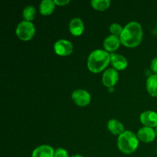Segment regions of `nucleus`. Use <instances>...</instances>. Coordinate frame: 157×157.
<instances>
[{
    "label": "nucleus",
    "instance_id": "obj_25",
    "mask_svg": "<svg viewBox=\"0 0 157 157\" xmlns=\"http://www.w3.org/2000/svg\"><path fill=\"white\" fill-rule=\"evenodd\" d=\"M156 136H157V127H156Z\"/></svg>",
    "mask_w": 157,
    "mask_h": 157
},
{
    "label": "nucleus",
    "instance_id": "obj_26",
    "mask_svg": "<svg viewBox=\"0 0 157 157\" xmlns=\"http://www.w3.org/2000/svg\"><path fill=\"white\" fill-rule=\"evenodd\" d=\"M156 29H157V23H156Z\"/></svg>",
    "mask_w": 157,
    "mask_h": 157
},
{
    "label": "nucleus",
    "instance_id": "obj_12",
    "mask_svg": "<svg viewBox=\"0 0 157 157\" xmlns=\"http://www.w3.org/2000/svg\"><path fill=\"white\" fill-rule=\"evenodd\" d=\"M32 157H55V150L49 145H41L33 150Z\"/></svg>",
    "mask_w": 157,
    "mask_h": 157
},
{
    "label": "nucleus",
    "instance_id": "obj_2",
    "mask_svg": "<svg viewBox=\"0 0 157 157\" xmlns=\"http://www.w3.org/2000/svg\"><path fill=\"white\" fill-rule=\"evenodd\" d=\"M110 63V54L105 50L97 49L90 54L87 59V67L93 73L103 71Z\"/></svg>",
    "mask_w": 157,
    "mask_h": 157
},
{
    "label": "nucleus",
    "instance_id": "obj_14",
    "mask_svg": "<svg viewBox=\"0 0 157 157\" xmlns=\"http://www.w3.org/2000/svg\"><path fill=\"white\" fill-rule=\"evenodd\" d=\"M107 129L113 135L120 136L124 132V126L121 122L117 120H110L107 123Z\"/></svg>",
    "mask_w": 157,
    "mask_h": 157
},
{
    "label": "nucleus",
    "instance_id": "obj_1",
    "mask_svg": "<svg viewBox=\"0 0 157 157\" xmlns=\"http://www.w3.org/2000/svg\"><path fill=\"white\" fill-rule=\"evenodd\" d=\"M143 29L140 23L131 21L126 25L120 36L121 44L127 48H135L139 45L143 40Z\"/></svg>",
    "mask_w": 157,
    "mask_h": 157
},
{
    "label": "nucleus",
    "instance_id": "obj_18",
    "mask_svg": "<svg viewBox=\"0 0 157 157\" xmlns=\"http://www.w3.org/2000/svg\"><path fill=\"white\" fill-rule=\"evenodd\" d=\"M92 7L98 11H104L108 9L110 5V0H93L90 2Z\"/></svg>",
    "mask_w": 157,
    "mask_h": 157
},
{
    "label": "nucleus",
    "instance_id": "obj_8",
    "mask_svg": "<svg viewBox=\"0 0 157 157\" xmlns=\"http://www.w3.org/2000/svg\"><path fill=\"white\" fill-rule=\"evenodd\" d=\"M140 120L144 127H157V113L152 110H147L143 112L140 116Z\"/></svg>",
    "mask_w": 157,
    "mask_h": 157
},
{
    "label": "nucleus",
    "instance_id": "obj_6",
    "mask_svg": "<svg viewBox=\"0 0 157 157\" xmlns=\"http://www.w3.org/2000/svg\"><path fill=\"white\" fill-rule=\"evenodd\" d=\"M74 102L79 107H86L90 104L91 101L90 94L85 90L78 89L75 90L71 94Z\"/></svg>",
    "mask_w": 157,
    "mask_h": 157
},
{
    "label": "nucleus",
    "instance_id": "obj_23",
    "mask_svg": "<svg viewBox=\"0 0 157 157\" xmlns=\"http://www.w3.org/2000/svg\"><path fill=\"white\" fill-rule=\"evenodd\" d=\"M113 90H114V88H113V87H110V88H109V91L110 92H113Z\"/></svg>",
    "mask_w": 157,
    "mask_h": 157
},
{
    "label": "nucleus",
    "instance_id": "obj_24",
    "mask_svg": "<svg viewBox=\"0 0 157 157\" xmlns=\"http://www.w3.org/2000/svg\"><path fill=\"white\" fill-rule=\"evenodd\" d=\"M71 157H83V156H81V155H79V154H76V155H74V156H72Z\"/></svg>",
    "mask_w": 157,
    "mask_h": 157
},
{
    "label": "nucleus",
    "instance_id": "obj_20",
    "mask_svg": "<svg viewBox=\"0 0 157 157\" xmlns=\"http://www.w3.org/2000/svg\"><path fill=\"white\" fill-rule=\"evenodd\" d=\"M55 157H69V155L64 149L58 148L55 150Z\"/></svg>",
    "mask_w": 157,
    "mask_h": 157
},
{
    "label": "nucleus",
    "instance_id": "obj_11",
    "mask_svg": "<svg viewBox=\"0 0 157 157\" xmlns=\"http://www.w3.org/2000/svg\"><path fill=\"white\" fill-rule=\"evenodd\" d=\"M110 63L117 71L125 70L128 66V61L125 57L115 53L110 54Z\"/></svg>",
    "mask_w": 157,
    "mask_h": 157
},
{
    "label": "nucleus",
    "instance_id": "obj_7",
    "mask_svg": "<svg viewBox=\"0 0 157 157\" xmlns=\"http://www.w3.org/2000/svg\"><path fill=\"white\" fill-rule=\"evenodd\" d=\"M119 80V74L114 68H108L104 72L102 76V83L104 86L110 88L117 83Z\"/></svg>",
    "mask_w": 157,
    "mask_h": 157
},
{
    "label": "nucleus",
    "instance_id": "obj_21",
    "mask_svg": "<svg viewBox=\"0 0 157 157\" xmlns=\"http://www.w3.org/2000/svg\"><path fill=\"white\" fill-rule=\"evenodd\" d=\"M150 67H151V70L154 72L156 75H157V57L154 58L153 59L151 62V65H150Z\"/></svg>",
    "mask_w": 157,
    "mask_h": 157
},
{
    "label": "nucleus",
    "instance_id": "obj_15",
    "mask_svg": "<svg viewBox=\"0 0 157 157\" xmlns=\"http://www.w3.org/2000/svg\"><path fill=\"white\" fill-rule=\"evenodd\" d=\"M55 3L52 0H44L40 3V13L43 15H49L53 13L55 9Z\"/></svg>",
    "mask_w": 157,
    "mask_h": 157
},
{
    "label": "nucleus",
    "instance_id": "obj_22",
    "mask_svg": "<svg viewBox=\"0 0 157 157\" xmlns=\"http://www.w3.org/2000/svg\"><path fill=\"white\" fill-rule=\"evenodd\" d=\"M54 2H55V5L59 6H64L66 5L69 4V2H70L69 0H55Z\"/></svg>",
    "mask_w": 157,
    "mask_h": 157
},
{
    "label": "nucleus",
    "instance_id": "obj_10",
    "mask_svg": "<svg viewBox=\"0 0 157 157\" xmlns=\"http://www.w3.org/2000/svg\"><path fill=\"white\" fill-rule=\"evenodd\" d=\"M121 44V39H120V37L110 35L104 39L103 45H104L106 52H107L108 53L109 52L113 53V52H114L115 51L119 48Z\"/></svg>",
    "mask_w": 157,
    "mask_h": 157
},
{
    "label": "nucleus",
    "instance_id": "obj_3",
    "mask_svg": "<svg viewBox=\"0 0 157 157\" xmlns=\"http://www.w3.org/2000/svg\"><path fill=\"white\" fill-rule=\"evenodd\" d=\"M139 146V139L137 135L132 131H124L118 136L117 147L119 150L125 154H131L134 153Z\"/></svg>",
    "mask_w": 157,
    "mask_h": 157
},
{
    "label": "nucleus",
    "instance_id": "obj_9",
    "mask_svg": "<svg viewBox=\"0 0 157 157\" xmlns=\"http://www.w3.org/2000/svg\"><path fill=\"white\" fill-rule=\"evenodd\" d=\"M156 131L153 130V128H151V127H144L138 130V139L142 141V142L146 143V144L154 141V140L156 139Z\"/></svg>",
    "mask_w": 157,
    "mask_h": 157
},
{
    "label": "nucleus",
    "instance_id": "obj_17",
    "mask_svg": "<svg viewBox=\"0 0 157 157\" xmlns=\"http://www.w3.org/2000/svg\"><path fill=\"white\" fill-rule=\"evenodd\" d=\"M35 15H36V9L34 6H28L23 9L22 12V17L25 19V21H31L35 18Z\"/></svg>",
    "mask_w": 157,
    "mask_h": 157
},
{
    "label": "nucleus",
    "instance_id": "obj_4",
    "mask_svg": "<svg viewBox=\"0 0 157 157\" xmlns=\"http://www.w3.org/2000/svg\"><path fill=\"white\" fill-rule=\"evenodd\" d=\"M17 37L22 41H29L35 34V27L31 21H21L17 25L15 30Z\"/></svg>",
    "mask_w": 157,
    "mask_h": 157
},
{
    "label": "nucleus",
    "instance_id": "obj_16",
    "mask_svg": "<svg viewBox=\"0 0 157 157\" xmlns=\"http://www.w3.org/2000/svg\"><path fill=\"white\" fill-rule=\"evenodd\" d=\"M147 90L152 97H157V75H153L147 81Z\"/></svg>",
    "mask_w": 157,
    "mask_h": 157
},
{
    "label": "nucleus",
    "instance_id": "obj_13",
    "mask_svg": "<svg viewBox=\"0 0 157 157\" xmlns=\"http://www.w3.org/2000/svg\"><path fill=\"white\" fill-rule=\"evenodd\" d=\"M69 30L74 36H80L84 31V25L82 20L79 18H72L69 25Z\"/></svg>",
    "mask_w": 157,
    "mask_h": 157
},
{
    "label": "nucleus",
    "instance_id": "obj_19",
    "mask_svg": "<svg viewBox=\"0 0 157 157\" xmlns=\"http://www.w3.org/2000/svg\"><path fill=\"white\" fill-rule=\"evenodd\" d=\"M124 28L118 23H113L110 26V33L115 36H121V33H122Z\"/></svg>",
    "mask_w": 157,
    "mask_h": 157
},
{
    "label": "nucleus",
    "instance_id": "obj_5",
    "mask_svg": "<svg viewBox=\"0 0 157 157\" xmlns=\"http://www.w3.org/2000/svg\"><path fill=\"white\" fill-rule=\"evenodd\" d=\"M54 50L55 53L59 56H68L73 52L74 46L71 41L67 40L61 39L56 41L54 45Z\"/></svg>",
    "mask_w": 157,
    "mask_h": 157
}]
</instances>
